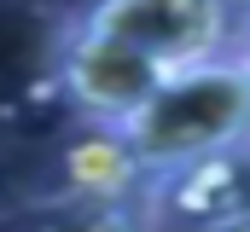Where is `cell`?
Instances as JSON below:
<instances>
[{
    "label": "cell",
    "instance_id": "6da1fadb",
    "mask_svg": "<svg viewBox=\"0 0 250 232\" xmlns=\"http://www.w3.org/2000/svg\"><path fill=\"white\" fill-rule=\"evenodd\" d=\"M123 139L140 157L146 180L250 139V70L233 53L192 64V70H175L123 122Z\"/></svg>",
    "mask_w": 250,
    "mask_h": 232
},
{
    "label": "cell",
    "instance_id": "7a4b0ae2",
    "mask_svg": "<svg viewBox=\"0 0 250 232\" xmlns=\"http://www.w3.org/2000/svg\"><path fill=\"white\" fill-rule=\"evenodd\" d=\"M239 6H250V0H93L82 12V23L140 47L163 70H192V64L233 53V41L245 29Z\"/></svg>",
    "mask_w": 250,
    "mask_h": 232
},
{
    "label": "cell",
    "instance_id": "3957f363",
    "mask_svg": "<svg viewBox=\"0 0 250 232\" xmlns=\"http://www.w3.org/2000/svg\"><path fill=\"white\" fill-rule=\"evenodd\" d=\"M175 70H163L157 58H146L140 47H128L117 35L87 29L82 18L59 35L53 53V87L76 116L99 122V128H123Z\"/></svg>",
    "mask_w": 250,
    "mask_h": 232
},
{
    "label": "cell",
    "instance_id": "277c9868",
    "mask_svg": "<svg viewBox=\"0 0 250 232\" xmlns=\"http://www.w3.org/2000/svg\"><path fill=\"white\" fill-rule=\"evenodd\" d=\"M140 215L151 232H221L250 221V139L151 174L140 192Z\"/></svg>",
    "mask_w": 250,
    "mask_h": 232
},
{
    "label": "cell",
    "instance_id": "5b68a950",
    "mask_svg": "<svg viewBox=\"0 0 250 232\" xmlns=\"http://www.w3.org/2000/svg\"><path fill=\"white\" fill-rule=\"evenodd\" d=\"M140 192H146V169L128 151L123 128L87 122V134L70 139L59 151V197H82V203H140Z\"/></svg>",
    "mask_w": 250,
    "mask_h": 232
},
{
    "label": "cell",
    "instance_id": "8992f818",
    "mask_svg": "<svg viewBox=\"0 0 250 232\" xmlns=\"http://www.w3.org/2000/svg\"><path fill=\"white\" fill-rule=\"evenodd\" d=\"M18 232H151L140 203H82V197H53L29 209Z\"/></svg>",
    "mask_w": 250,
    "mask_h": 232
},
{
    "label": "cell",
    "instance_id": "52a82bcc",
    "mask_svg": "<svg viewBox=\"0 0 250 232\" xmlns=\"http://www.w3.org/2000/svg\"><path fill=\"white\" fill-rule=\"evenodd\" d=\"M233 58L250 70V12H245V29H239V41H233Z\"/></svg>",
    "mask_w": 250,
    "mask_h": 232
},
{
    "label": "cell",
    "instance_id": "ba28073f",
    "mask_svg": "<svg viewBox=\"0 0 250 232\" xmlns=\"http://www.w3.org/2000/svg\"><path fill=\"white\" fill-rule=\"evenodd\" d=\"M221 232H250V221H239V227H221Z\"/></svg>",
    "mask_w": 250,
    "mask_h": 232
}]
</instances>
